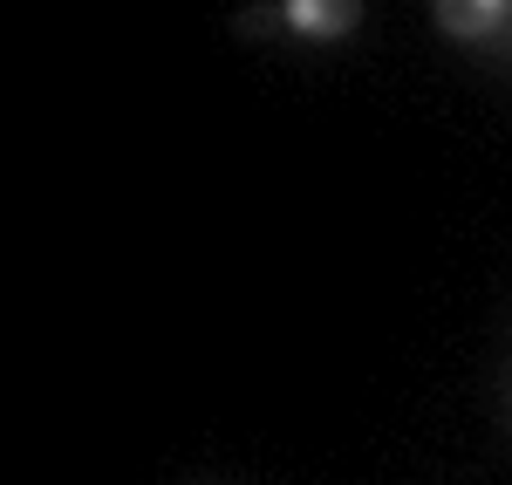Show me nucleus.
Listing matches in <instances>:
<instances>
[{"label": "nucleus", "mask_w": 512, "mask_h": 485, "mask_svg": "<svg viewBox=\"0 0 512 485\" xmlns=\"http://www.w3.org/2000/svg\"><path fill=\"white\" fill-rule=\"evenodd\" d=\"M280 21L301 41H342L362 21V0H280Z\"/></svg>", "instance_id": "nucleus-1"}, {"label": "nucleus", "mask_w": 512, "mask_h": 485, "mask_svg": "<svg viewBox=\"0 0 512 485\" xmlns=\"http://www.w3.org/2000/svg\"><path fill=\"white\" fill-rule=\"evenodd\" d=\"M512 14V0H437V28L451 41H485L499 35V21Z\"/></svg>", "instance_id": "nucleus-2"}]
</instances>
